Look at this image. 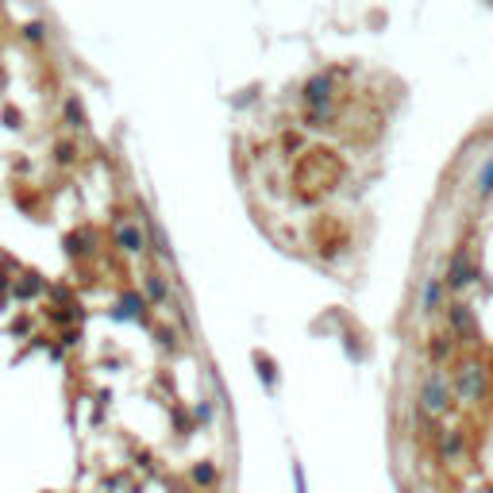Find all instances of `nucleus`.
Here are the masks:
<instances>
[{
  "mask_svg": "<svg viewBox=\"0 0 493 493\" xmlns=\"http://www.w3.org/2000/svg\"><path fill=\"white\" fill-rule=\"evenodd\" d=\"M439 297H443V285H439V281H432V278H428V281H424V289H420V309H424V312H435V305H439Z\"/></svg>",
  "mask_w": 493,
  "mask_h": 493,
  "instance_id": "39448f33",
  "label": "nucleus"
},
{
  "mask_svg": "<svg viewBox=\"0 0 493 493\" xmlns=\"http://www.w3.org/2000/svg\"><path fill=\"white\" fill-rule=\"evenodd\" d=\"M485 386V370L478 366V362H466V366H459V374H454V389L463 397H478Z\"/></svg>",
  "mask_w": 493,
  "mask_h": 493,
  "instance_id": "f03ea898",
  "label": "nucleus"
},
{
  "mask_svg": "<svg viewBox=\"0 0 493 493\" xmlns=\"http://www.w3.org/2000/svg\"><path fill=\"white\" fill-rule=\"evenodd\" d=\"M216 474H212V466H201V470H197V482H212Z\"/></svg>",
  "mask_w": 493,
  "mask_h": 493,
  "instance_id": "6e6552de",
  "label": "nucleus"
},
{
  "mask_svg": "<svg viewBox=\"0 0 493 493\" xmlns=\"http://www.w3.org/2000/svg\"><path fill=\"white\" fill-rule=\"evenodd\" d=\"M470 281H474V262H470V254H466V251H454L451 270H447V285H451V289H463V285H470Z\"/></svg>",
  "mask_w": 493,
  "mask_h": 493,
  "instance_id": "7ed1b4c3",
  "label": "nucleus"
},
{
  "mask_svg": "<svg viewBox=\"0 0 493 493\" xmlns=\"http://www.w3.org/2000/svg\"><path fill=\"white\" fill-rule=\"evenodd\" d=\"M478 189H482L485 197L493 193V162H485V170H482V177H478Z\"/></svg>",
  "mask_w": 493,
  "mask_h": 493,
  "instance_id": "0eeeda50",
  "label": "nucleus"
},
{
  "mask_svg": "<svg viewBox=\"0 0 493 493\" xmlns=\"http://www.w3.org/2000/svg\"><path fill=\"white\" fill-rule=\"evenodd\" d=\"M451 324H454V331H466V336H474V320H470V312H466L463 305H454V309H451Z\"/></svg>",
  "mask_w": 493,
  "mask_h": 493,
  "instance_id": "423d86ee",
  "label": "nucleus"
},
{
  "mask_svg": "<svg viewBox=\"0 0 493 493\" xmlns=\"http://www.w3.org/2000/svg\"><path fill=\"white\" fill-rule=\"evenodd\" d=\"M331 85H336V74H316L312 81H305V100H309L316 112H328V105H331Z\"/></svg>",
  "mask_w": 493,
  "mask_h": 493,
  "instance_id": "f257e3e1",
  "label": "nucleus"
},
{
  "mask_svg": "<svg viewBox=\"0 0 493 493\" xmlns=\"http://www.w3.org/2000/svg\"><path fill=\"white\" fill-rule=\"evenodd\" d=\"M420 401H424V408L428 413H439V408L447 405V389H443V377L439 374H432L424 382V389H420Z\"/></svg>",
  "mask_w": 493,
  "mask_h": 493,
  "instance_id": "20e7f679",
  "label": "nucleus"
}]
</instances>
